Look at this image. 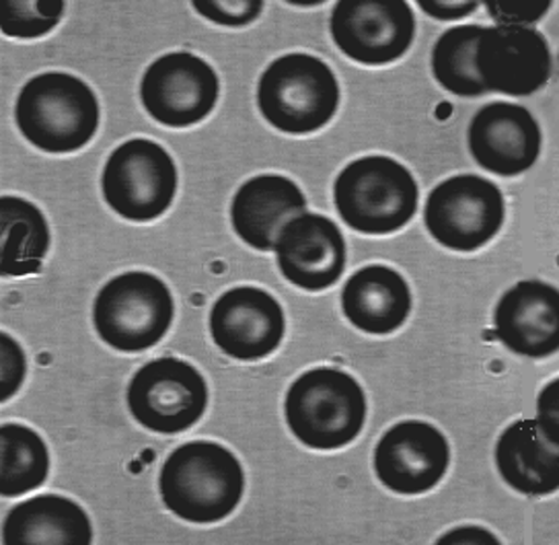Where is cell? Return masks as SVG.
Returning a JSON list of instances; mask_svg holds the SVG:
<instances>
[{
	"mask_svg": "<svg viewBox=\"0 0 559 545\" xmlns=\"http://www.w3.org/2000/svg\"><path fill=\"white\" fill-rule=\"evenodd\" d=\"M126 400L140 426L158 435H179L206 414L209 386L190 363L165 356L136 370Z\"/></svg>",
	"mask_w": 559,
	"mask_h": 545,
	"instance_id": "cell-9",
	"label": "cell"
},
{
	"mask_svg": "<svg viewBox=\"0 0 559 545\" xmlns=\"http://www.w3.org/2000/svg\"><path fill=\"white\" fill-rule=\"evenodd\" d=\"M102 190L109 209L122 218L151 223L174 204L175 161L157 142L146 139L123 142L105 163Z\"/></svg>",
	"mask_w": 559,
	"mask_h": 545,
	"instance_id": "cell-7",
	"label": "cell"
},
{
	"mask_svg": "<svg viewBox=\"0 0 559 545\" xmlns=\"http://www.w3.org/2000/svg\"><path fill=\"white\" fill-rule=\"evenodd\" d=\"M438 544H498V540L486 529L461 528L442 535Z\"/></svg>",
	"mask_w": 559,
	"mask_h": 545,
	"instance_id": "cell-31",
	"label": "cell"
},
{
	"mask_svg": "<svg viewBox=\"0 0 559 545\" xmlns=\"http://www.w3.org/2000/svg\"><path fill=\"white\" fill-rule=\"evenodd\" d=\"M276 260L286 281L319 293L342 279L346 241L340 227L323 214L305 212L290 218L276 239Z\"/></svg>",
	"mask_w": 559,
	"mask_h": 545,
	"instance_id": "cell-15",
	"label": "cell"
},
{
	"mask_svg": "<svg viewBox=\"0 0 559 545\" xmlns=\"http://www.w3.org/2000/svg\"><path fill=\"white\" fill-rule=\"evenodd\" d=\"M493 328L508 351L547 358L559 351V293L543 281L516 282L493 311Z\"/></svg>",
	"mask_w": 559,
	"mask_h": 545,
	"instance_id": "cell-17",
	"label": "cell"
},
{
	"mask_svg": "<svg viewBox=\"0 0 559 545\" xmlns=\"http://www.w3.org/2000/svg\"><path fill=\"white\" fill-rule=\"evenodd\" d=\"M307 211V198L288 177L265 174L247 179L230 204L239 239L258 251H272L282 227Z\"/></svg>",
	"mask_w": 559,
	"mask_h": 545,
	"instance_id": "cell-18",
	"label": "cell"
},
{
	"mask_svg": "<svg viewBox=\"0 0 559 545\" xmlns=\"http://www.w3.org/2000/svg\"><path fill=\"white\" fill-rule=\"evenodd\" d=\"M475 67L488 93L523 97L547 85L554 62L549 44L537 29L496 25L484 27Z\"/></svg>",
	"mask_w": 559,
	"mask_h": 545,
	"instance_id": "cell-12",
	"label": "cell"
},
{
	"mask_svg": "<svg viewBox=\"0 0 559 545\" xmlns=\"http://www.w3.org/2000/svg\"><path fill=\"white\" fill-rule=\"evenodd\" d=\"M496 465L516 493L549 496L559 488V437L539 420L510 424L496 445Z\"/></svg>",
	"mask_w": 559,
	"mask_h": 545,
	"instance_id": "cell-19",
	"label": "cell"
},
{
	"mask_svg": "<svg viewBox=\"0 0 559 545\" xmlns=\"http://www.w3.org/2000/svg\"><path fill=\"white\" fill-rule=\"evenodd\" d=\"M198 15L223 27H247L263 13L262 0H195Z\"/></svg>",
	"mask_w": 559,
	"mask_h": 545,
	"instance_id": "cell-26",
	"label": "cell"
},
{
	"mask_svg": "<svg viewBox=\"0 0 559 545\" xmlns=\"http://www.w3.org/2000/svg\"><path fill=\"white\" fill-rule=\"evenodd\" d=\"M559 395L558 379H554L547 388L543 389L539 395V416L537 420L542 423L547 433L554 437H559Z\"/></svg>",
	"mask_w": 559,
	"mask_h": 545,
	"instance_id": "cell-29",
	"label": "cell"
},
{
	"mask_svg": "<svg viewBox=\"0 0 559 545\" xmlns=\"http://www.w3.org/2000/svg\"><path fill=\"white\" fill-rule=\"evenodd\" d=\"M93 528L88 514L74 500L44 494L7 512L2 523L4 545H88Z\"/></svg>",
	"mask_w": 559,
	"mask_h": 545,
	"instance_id": "cell-21",
	"label": "cell"
},
{
	"mask_svg": "<svg viewBox=\"0 0 559 545\" xmlns=\"http://www.w3.org/2000/svg\"><path fill=\"white\" fill-rule=\"evenodd\" d=\"M290 433L305 447L333 451L358 439L367 423V395L346 370H307L290 386L284 402Z\"/></svg>",
	"mask_w": 559,
	"mask_h": 545,
	"instance_id": "cell-3",
	"label": "cell"
},
{
	"mask_svg": "<svg viewBox=\"0 0 559 545\" xmlns=\"http://www.w3.org/2000/svg\"><path fill=\"white\" fill-rule=\"evenodd\" d=\"M2 276L35 274L50 249V227L41 211L17 196L0 198Z\"/></svg>",
	"mask_w": 559,
	"mask_h": 545,
	"instance_id": "cell-22",
	"label": "cell"
},
{
	"mask_svg": "<svg viewBox=\"0 0 559 545\" xmlns=\"http://www.w3.org/2000/svg\"><path fill=\"white\" fill-rule=\"evenodd\" d=\"M469 151L475 163L500 177L521 176L542 155V128L523 106L493 102L469 123Z\"/></svg>",
	"mask_w": 559,
	"mask_h": 545,
	"instance_id": "cell-16",
	"label": "cell"
},
{
	"mask_svg": "<svg viewBox=\"0 0 559 545\" xmlns=\"http://www.w3.org/2000/svg\"><path fill=\"white\" fill-rule=\"evenodd\" d=\"M50 472L44 439L23 424L0 426V494L15 498L39 488Z\"/></svg>",
	"mask_w": 559,
	"mask_h": 545,
	"instance_id": "cell-23",
	"label": "cell"
},
{
	"mask_svg": "<svg viewBox=\"0 0 559 545\" xmlns=\"http://www.w3.org/2000/svg\"><path fill=\"white\" fill-rule=\"evenodd\" d=\"M158 493L165 509L171 510L175 517L198 525L218 523L243 498V467L218 442H186L163 463Z\"/></svg>",
	"mask_w": 559,
	"mask_h": 545,
	"instance_id": "cell-1",
	"label": "cell"
},
{
	"mask_svg": "<svg viewBox=\"0 0 559 545\" xmlns=\"http://www.w3.org/2000/svg\"><path fill=\"white\" fill-rule=\"evenodd\" d=\"M25 379V354L9 334H0V400L9 402Z\"/></svg>",
	"mask_w": 559,
	"mask_h": 545,
	"instance_id": "cell-27",
	"label": "cell"
},
{
	"mask_svg": "<svg viewBox=\"0 0 559 545\" xmlns=\"http://www.w3.org/2000/svg\"><path fill=\"white\" fill-rule=\"evenodd\" d=\"M167 284L148 272H126L105 284L93 305V325L107 346L142 352L157 346L174 323Z\"/></svg>",
	"mask_w": 559,
	"mask_h": 545,
	"instance_id": "cell-6",
	"label": "cell"
},
{
	"mask_svg": "<svg viewBox=\"0 0 559 545\" xmlns=\"http://www.w3.org/2000/svg\"><path fill=\"white\" fill-rule=\"evenodd\" d=\"M286 334V319L267 291L237 286L214 303L210 311V335L230 358L262 360L278 351Z\"/></svg>",
	"mask_w": 559,
	"mask_h": 545,
	"instance_id": "cell-14",
	"label": "cell"
},
{
	"mask_svg": "<svg viewBox=\"0 0 559 545\" xmlns=\"http://www.w3.org/2000/svg\"><path fill=\"white\" fill-rule=\"evenodd\" d=\"M419 9L440 21H456V19L469 17L473 11L479 7V2H418Z\"/></svg>",
	"mask_w": 559,
	"mask_h": 545,
	"instance_id": "cell-30",
	"label": "cell"
},
{
	"mask_svg": "<svg viewBox=\"0 0 559 545\" xmlns=\"http://www.w3.org/2000/svg\"><path fill=\"white\" fill-rule=\"evenodd\" d=\"M333 202L349 229L389 235L416 216L418 183L395 158H356L335 179Z\"/></svg>",
	"mask_w": 559,
	"mask_h": 545,
	"instance_id": "cell-4",
	"label": "cell"
},
{
	"mask_svg": "<svg viewBox=\"0 0 559 545\" xmlns=\"http://www.w3.org/2000/svg\"><path fill=\"white\" fill-rule=\"evenodd\" d=\"M481 34V25H459L438 37L432 50V72L440 87L459 97H479L488 93L475 67Z\"/></svg>",
	"mask_w": 559,
	"mask_h": 545,
	"instance_id": "cell-24",
	"label": "cell"
},
{
	"mask_svg": "<svg viewBox=\"0 0 559 545\" xmlns=\"http://www.w3.org/2000/svg\"><path fill=\"white\" fill-rule=\"evenodd\" d=\"M451 447L432 424L405 420L384 433L374 449V474L384 488L416 496L437 488L449 472Z\"/></svg>",
	"mask_w": 559,
	"mask_h": 545,
	"instance_id": "cell-13",
	"label": "cell"
},
{
	"mask_svg": "<svg viewBox=\"0 0 559 545\" xmlns=\"http://www.w3.org/2000/svg\"><path fill=\"white\" fill-rule=\"evenodd\" d=\"M99 102L87 83L67 72L37 74L21 88L15 107L21 134L39 151H81L99 128Z\"/></svg>",
	"mask_w": 559,
	"mask_h": 545,
	"instance_id": "cell-2",
	"label": "cell"
},
{
	"mask_svg": "<svg viewBox=\"0 0 559 545\" xmlns=\"http://www.w3.org/2000/svg\"><path fill=\"white\" fill-rule=\"evenodd\" d=\"M64 2L7 0L0 7V29L9 37L34 39L50 34L62 21Z\"/></svg>",
	"mask_w": 559,
	"mask_h": 545,
	"instance_id": "cell-25",
	"label": "cell"
},
{
	"mask_svg": "<svg viewBox=\"0 0 559 545\" xmlns=\"http://www.w3.org/2000/svg\"><path fill=\"white\" fill-rule=\"evenodd\" d=\"M258 107L280 132L311 134L332 122L340 107V83L323 60L286 54L260 76Z\"/></svg>",
	"mask_w": 559,
	"mask_h": 545,
	"instance_id": "cell-5",
	"label": "cell"
},
{
	"mask_svg": "<svg viewBox=\"0 0 559 545\" xmlns=\"http://www.w3.org/2000/svg\"><path fill=\"white\" fill-rule=\"evenodd\" d=\"M342 309L349 323L365 334H393L412 313V291L393 268L367 265L346 282Z\"/></svg>",
	"mask_w": 559,
	"mask_h": 545,
	"instance_id": "cell-20",
	"label": "cell"
},
{
	"mask_svg": "<svg viewBox=\"0 0 559 545\" xmlns=\"http://www.w3.org/2000/svg\"><path fill=\"white\" fill-rule=\"evenodd\" d=\"M332 37L340 52L367 67L403 58L416 39V15L403 0H342L333 7Z\"/></svg>",
	"mask_w": 559,
	"mask_h": 545,
	"instance_id": "cell-11",
	"label": "cell"
},
{
	"mask_svg": "<svg viewBox=\"0 0 559 545\" xmlns=\"http://www.w3.org/2000/svg\"><path fill=\"white\" fill-rule=\"evenodd\" d=\"M489 17L496 19L498 25H516V27H528L537 21H542L547 11L551 9V2H521V4H502V2H488L486 4Z\"/></svg>",
	"mask_w": 559,
	"mask_h": 545,
	"instance_id": "cell-28",
	"label": "cell"
},
{
	"mask_svg": "<svg viewBox=\"0 0 559 545\" xmlns=\"http://www.w3.org/2000/svg\"><path fill=\"white\" fill-rule=\"evenodd\" d=\"M507 204L500 188L486 177L454 176L438 183L424 209L426 229L440 246L477 251L500 233Z\"/></svg>",
	"mask_w": 559,
	"mask_h": 545,
	"instance_id": "cell-8",
	"label": "cell"
},
{
	"mask_svg": "<svg viewBox=\"0 0 559 545\" xmlns=\"http://www.w3.org/2000/svg\"><path fill=\"white\" fill-rule=\"evenodd\" d=\"M221 83L206 60L190 52L165 54L142 76L140 99L153 120L169 128L204 122L218 104Z\"/></svg>",
	"mask_w": 559,
	"mask_h": 545,
	"instance_id": "cell-10",
	"label": "cell"
}]
</instances>
